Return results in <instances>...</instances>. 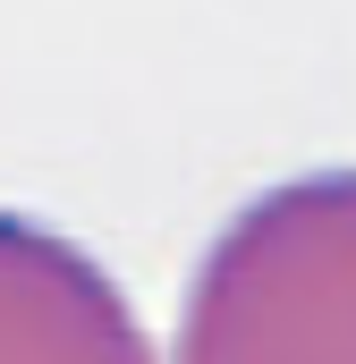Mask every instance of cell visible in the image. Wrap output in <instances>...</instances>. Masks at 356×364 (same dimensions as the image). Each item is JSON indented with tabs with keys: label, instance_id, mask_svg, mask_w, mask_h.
Instances as JSON below:
<instances>
[{
	"label": "cell",
	"instance_id": "cell-1",
	"mask_svg": "<svg viewBox=\"0 0 356 364\" xmlns=\"http://www.w3.org/2000/svg\"><path fill=\"white\" fill-rule=\"evenodd\" d=\"M170 364H356V170L263 186L204 246Z\"/></svg>",
	"mask_w": 356,
	"mask_h": 364
},
{
	"label": "cell",
	"instance_id": "cell-2",
	"mask_svg": "<svg viewBox=\"0 0 356 364\" xmlns=\"http://www.w3.org/2000/svg\"><path fill=\"white\" fill-rule=\"evenodd\" d=\"M0 364H153V339L77 237L0 212Z\"/></svg>",
	"mask_w": 356,
	"mask_h": 364
}]
</instances>
